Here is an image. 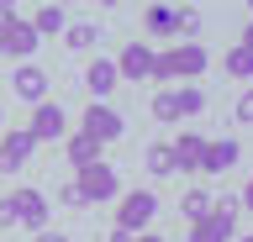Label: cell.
<instances>
[{
  "mask_svg": "<svg viewBox=\"0 0 253 242\" xmlns=\"http://www.w3.org/2000/svg\"><path fill=\"white\" fill-rule=\"evenodd\" d=\"M11 206H16V226H27V232H47V195H42V190H16Z\"/></svg>",
  "mask_w": 253,
  "mask_h": 242,
  "instance_id": "obj_9",
  "label": "cell"
},
{
  "mask_svg": "<svg viewBox=\"0 0 253 242\" xmlns=\"http://www.w3.org/2000/svg\"><path fill=\"white\" fill-rule=\"evenodd\" d=\"M79 132H84V137H95V142L106 147V142H116V137L126 132V121L111 111L106 100H90V105H84V121H79Z\"/></svg>",
  "mask_w": 253,
  "mask_h": 242,
  "instance_id": "obj_6",
  "label": "cell"
},
{
  "mask_svg": "<svg viewBox=\"0 0 253 242\" xmlns=\"http://www.w3.org/2000/svg\"><path fill=\"white\" fill-rule=\"evenodd\" d=\"M201 111H206L201 84H179V90H158L153 95V116L158 121H185V116H201Z\"/></svg>",
  "mask_w": 253,
  "mask_h": 242,
  "instance_id": "obj_3",
  "label": "cell"
},
{
  "mask_svg": "<svg viewBox=\"0 0 253 242\" xmlns=\"http://www.w3.org/2000/svg\"><path fill=\"white\" fill-rule=\"evenodd\" d=\"M27 27H32L37 37H53V32L69 27V11H63V5H37V11L27 16Z\"/></svg>",
  "mask_w": 253,
  "mask_h": 242,
  "instance_id": "obj_18",
  "label": "cell"
},
{
  "mask_svg": "<svg viewBox=\"0 0 253 242\" xmlns=\"http://www.w3.org/2000/svg\"><path fill=\"white\" fill-rule=\"evenodd\" d=\"M142 27L153 37H174V32H190L195 27V11L190 5H148L142 11Z\"/></svg>",
  "mask_w": 253,
  "mask_h": 242,
  "instance_id": "obj_7",
  "label": "cell"
},
{
  "mask_svg": "<svg viewBox=\"0 0 253 242\" xmlns=\"http://www.w3.org/2000/svg\"><path fill=\"white\" fill-rule=\"evenodd\" d=\"M63 42H69V53H90L95 42H100V27H90V21H69V27H63Z\"/></svg>",
  "mask_w": 253,
  "mask_h": 242,
  "instance_id": "obj_19",
  "label": "cell"
},
{
  "mask_svg": "<svg viewBox=\"0 0 253 242\" xmlns=\"http://www.w3.org/2000/svg\"><path fill=\"white\" fill-rule=\"evenodd\" d=\"M237 206H243V200H232V195L211 200V216L190 226V242H232V232H237Z\"/></svg>",
  "mask_w": 253,
  "mask_h": 242,
  "instance_id": "obj_2",
  "label": "cell"
},
{
  "mask_svg": "<svg viewBox=\"0 0 253 242\" xmlns=\"http://www.w3.org/2000/svg\"><path fill=\"white\" fill-rule=\"evenodd\" d=\"M37 42H42V37L27 27V16H16L11 27H0V53H5V58H21V64H32Z\"/></svg>",
  "mask_w": 253,
  "mask_h": 242,
  "instance_id": "obj_8",
  "label": "cell"
},
{
  "mask_svg": "<svg viewBox=\"0 0 253 242\" xmlns=\"http://www.w3.org/2000/svg\"><path fill=\"white\" fill-rule=\"evenodd\" d=\"M153 216H158L153 190H126L116 200V232H142V226H153Z\"/></svg>",
  "mask_w": 253,
  "mask_h": 242,
  "instance_id": "obj_4",
  "label": "cell"
},
{
  "mask_svg": "<svg viewBox=\"0 0 253 242\" xmlns=\"http://www.w3.org/2000/svg\"><path fill=\"white\" fill-rule=\"evenodd\" d=\"M227 74H232V79H248L253 74V42H237V48L227 53Z\"/></svg>",
  "mask_w": 253,
  "mask_h": 242,
  "instance_id": "obj_22",
  "label": "cell"
},
{
  "mask_svg": "<svg viewBox=\"0 0 253 242\" xmlns=\"http://www.w3.org/2000/svg\"><path fill=\"white\" fill-rule=\"evenodd\" d=\"M74 190L84 206H95V200H116V190H122V179H116V169L111 163H90V169H79L74 174Z\"/></svg>",
  "mask_w": 253,
  "mask_h": 242,
  "instance_id": "obj_5",
  "label": "cell"
},
{
  "mask_svg": "<svg viewBox=\"0 0 253 242\" xmlns=\"http://www.w3.org/2000/svg\"><path fill=\"white\" fill-rule=\"evenodd\" d=\"M142 163H148V174H153V179L174 174V153H169V142H153L148 153H142Z\"/></svg>",
  "mask_w": 253,
  "mask_h": 242,
  "instance_id": "obj_21",
  "label": "cell"
},
{
  "mask_svg": "<svg viewBox=\"0 0 253 242\" xmlns=\"http://www.w3.org/2000/svg\"><path fill=\"white\" fill-rule=\"evenodd\" d=\"M211 64L201 42H179L169 53H153V79H195L201 69Z\"/></svg>",
  "mask_w": 253,
  "mask_h": 242,
  "instance_id": "obj_1",
  "label": "cell"
},
{
  "mask_svg": "<svg viewBox=\"0 0 253 242\" xmlns=\"http://www.w3.org/2000/svg\"><path fill=\"white\" fill-rule=\"evenodd\" d=\"M179 210L190 216V226H195V221H206V216H211V190H206V184H195V190H185V200H179Z\"/></svg>",
  "mask_w": 253,
  "mask_h": 242,
  "instance_id": "obj_20",
  "label": "cell"
},
{
  "mask_svg": "<svg viewBox=\"0 0 253 242\" xmlns=\"http://www.w3.org/2000/svg\"><path fill=\"white\" fill-rule=\"evenodd\" d=\"M237 242H253V237H248V232H243V237H237Z\"/></svg>",
  "mask_w": 253,
  "mask_h": 242,
  "instance_id": "obj_28",
  "label": "cell"
},
{
  "mask_svg": "<svg viewBox=\"0 0 253 242\" xmlns=\"http://www.w3.org/2000/svg\"><path fill=\"white\" fill-rule=\"evenodd\" d=\"M11 90H16V100H27V105H42V100H47V69H42V64H16Z\"/></svg>",
  "mask_w": 253,
  "mask_h": 242,
  "instance_id": "obj_10",
  "label": "cell"
},
{
  "mask_svg": "<svg viewBox=\"0 0 253 242\" xmlns=\"http://www.w3.org/2000/svg\"><path fill=\"white\" fill-rule=\"evenodd\" d=\"M0 226H16V206H11V195L0 200Z\"/></svg>",
  "mask_w": 253,
  "mask_h": 242,
  "instance_id": "obj_24",
  "label": "cell"
},
{
  "mask_svg": "<svg viewBox=\"0 0 253 242\" xmlns=\"http://www.w3.org/2000/svg\"><path fill=\"white\" fill-rule=\"evenodd\" d=\"M237 153L243 147L232 142V137H216V142H206V153H201V174H227L237 163Z\"/></svg>",
  "mask_w": 253,
  "mask_h": 242,
  "instance_id": "obj_15",
  "label": "cell"
},
{
  "mask_svg": "<svg viewBox=\"0 0 253 242\" xmlns=\"http://www.w3.org/2000/svg\"><path fill=\"white\" fill-rule=\"evenodd\" d=\"M63 153H69V163H74V174H79V169H90V163H100V153H106V147L95 142V137H84V132H74V137L63 142Z\"/></svg>",
  "mask_w": 253,
  "mask_h": 242,
  "instance_id": "obj_17",
  "label": "cell"
},
{
  "mask_svg": "<svg viewBox=\"0 0 253 242\" xmlns=\"http://www.w3.org/2000/svg\"><path fill=\"white\" fill-rule=\"evenodd\" d=\"M84 84H90L95 100H106L111 90H116V64H111V58H90V64H84Z\"/></svg>",
  "mask_w": 253,
  "mask_h": 242,
  "instance_id": "obj_16",
  "label": "cell"
},
{
  "mask_svg": "<svg viewBox=\"0 0 253 242\" xmlns=\"http://www.w3.org/2000/svg\"><path fill=\"white\" fill-rule=\"evenodd\" d=\"M211 137H201V132H185V137H174L169 153H174V174H201V153Z\"/></svg>",
  "mask_w": 253,
  "mask_h": 242,
  "instance_id": "obj_13",
  "label": "cell"
},
{
  "mask_svg": "<svg viewBox=\"0 0 253 242\" xmlns=\"http://www.w3.org/2000/svg\"><path fill=\"white\" fill-rule=\"evenodd\" d=\"M132 237H137V232H111V242H132Z\"/></svg>",
  "mask_w": 253,
  "mask_h": 242,
  "instance_id": "obj_27",
  "label": "cell"
},
{
  "mask_svg": "<svg viewBox=\"0 0 253 242\" xmlns=\"http://www.w3.org/2000/svg\"><path fill=\"white\" fill-rule=\"evenodd\" d=\"M37 242H69V237H63V232H53V226H47V232H37Z\"/></svg>",
  "mask_w": 253,
  "mask_h": 242,
  "instance_id": "obj_26",
  "label": "cell"
},
{
  "mask_svg": "<svg viewBox=\"0 0 253 242\" xmlns=\"http://www.w3.org/2000/svg\"><path fill=\"white\" fill-rule=\"evenodd\" d=\"M32 132L21 127V132H5V137H0V174H16V169H21V163L32 158Z\"/></svg>",
  "mask_w": 253,
  "mask_h": 242,
  "instance_id": "obj_14",
  "label": "cell"
},
{
  "mask_svg": "<svg viewBox=\"0 0 253 242\" xmlns=\"http://www.w3.org/2000/svg\"><path fill=\"white\" fill-rule=\"evenodd\" d=\"M111 64H116V79H153V48L148 42H126Z\"/></svg>",
  "mask_w": 253,
  "mask_h": 242,
  "instance_id": "obj_11",
  "label": "cell"
},
{
  "mask_svg": "<svg viewBox=\"0 0 253 242\" xmlns=\"http://www.w3.org/2000/svg\"><path fill=\"white\" fill-rule=\"evenodd\" d=\"M232 116H237V127H248V121H253V100L243 95V100H237V111H232Z\"/></svg>",
  "mask_w": 253,
  "mask_h": 242,
  "instance_id": "obj_23",
  "label": "cell"
},
{
  "mask_svg": "<svg viewBox=\"0 0 253 242\" xmlns=\"http://www.w3.org/2000/svg\"><path fill=\"white\" fill-rule=\"evenodd\" d=\"M16 21V5H5V0H0V27H11Z\"/></svg>",
  "mask_w": 253,
  "mask_h": 242,
  "instance_id": "obj_25",
  "label": "cell"
},
{
  "mask_svg": "<svg viewBox=\"0 0 253 242\" xmlns=\"http://www.w3.org/2000/svg\"><path fill=\"white\" fill-rule=\"evenodd\" d=\"M32 142H58L63 132H69V116L53 105V100H42V105H32Z\"/></svg>",
  "mask_w": 253,
  "mask_h": 242,
  "instance_id": "obj_12",
  "label": "cell"
}]
</instances>
